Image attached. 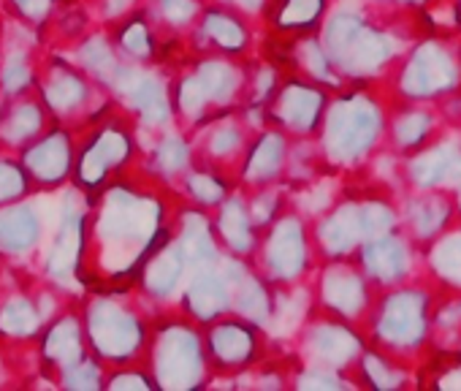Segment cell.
Returning a JSON list of instances; mask_svg holds the SVG:
<instances>
[{"label": "cell", "instance_id": "6da1fadb", "mask_svg": "<svg viewBox=\"0 0 461 391\" xmlns=\"http://www.w3.org/2000/svg\"><path fill=\"white\" fill-rule=\"evenodd\" d=\"M453 79V68L445 52H439L437 47H426L415 55L410 71H407V87L418 95L423 93H434L442 90L447 82Z\"/></svg>", "mask_w": 461, "mask_h": 391}, {"label": "cell", "instance_id": "7a4b0ae2", "mask_svg": "<svg viewBox=\"0 0 461 391\" xmlns=\"http://www.w3.org/2000/svg\"><path fill=\"white\" fill-rule=\"evenodd\" d=\"M385 334L399 342H412L423 332V302L418 296H399L385 313Z\"/></svg>", "mask_w": 461, "mask_h": 391}, {"label": "cell", "instance_id": "3957f363", "mask_svg": "<svg viewBox=\"0 0 461 391\" xmlns=\"http://www.w3.org/2000/svg\"><path fill=\"white\" fill-rule=\"evenodd\" d=\"M458 168H461V155H458L456 150L442 147L439 152L426 155V158L415 166V177H418L423 185H434V182H442V179L456 177Z\"/></svg>", "mask_w": 461, "mask_h": 391}, {"label": "cell", "instance_id": "277c9868", "mask_svg": "<svg viewBox=\"0 0 461 391\" xmlns=\"http://www.w3.org/2000/svg\"><path fill=\"white\" fill-rule=\"evenodd\" d=\"M366 261H369L372 272L380 275V277H385V280L399 277V275L404 272V267H407L404 250H402V245L393 242V240H383V242L372 245L369 253H366Z\"/></svg>", "mask_w": 461, "mask_h": 391}, {"label": "cell", "instance_id": "5b68a950", "mask_svg": "<svg viewBox=\"0 0 461 391\" xmlns=\"http://www.w3.org/2000/svg\"><path fill=\"white\" fill-rule=\"evenodd\" d=\"M437 267L445 277H453L456 283H461V240H450L439 256H437Z\"/></svg>", "mask_w": 461, "mask_h": 391}, {"label": "cell", "instance_id": "8992f818", "mask_svg": "<svg viewBox=\"0 0 461 391\" xmlns=\"http://www.w3.org/2000/svg\"><path fill=\"white\" fill-rule=\"evenodd\" d=\"M402 125H407V131L402 128V139L415 141V139H420V136L426 133L429 120H426V117H420V114H415V117H410V120H407V123H402Z\"/></svg>", "mask_w": 461, "mask_h": 391}]
</instances>
